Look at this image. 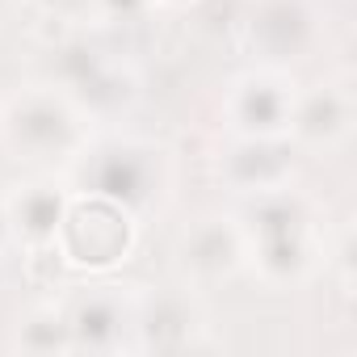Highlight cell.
I'll return each mask as SVG.
<instances>
[{"instance_id":"7","label":"cell","mask_w":357,"mask_h":357,"mask_svg":"<svg viewBox=\"0 0 357 357\" xmlns=\"http://www.w3.org/2000/svg\"><path fill=\"white\" fill-rule=\"evenodd\" d=\"M248 47L265 59V68H290L307 59V51L319 38L315 13L307 0H257L244 22Z\"/></svg>"},{"instance_id":"2","label":"cell","mask_w":357,"mask_h":357,"mask_svg":"<svg viewBox=\"0 0 357 357\" xmlns=\"http://www.w3.org/2000/svg\"><path fill=\"white\" fill-rule=\"evenodd\" d=\"M168 181L164 151L139 139H105L84 143L76 155V185L89 198H105L130 215L147 211Z\"/></svg>"},{"instance_id":"11","label":"cell","mask_w":357,"mask_h":357,"mask_svg":"<svg viewBox=\"0 0 357 357\" xmlns=\"http://www.w3.org/2000/svg\"><path fill=\"white\" fill-rule=\"evenodd\" d=\"M202 315L185 294H147L135 298V349H155V353H181L202 344Z\"/></svg>"},{"instance_id":"12","label":"cell","mask_w":357,"mask_h":357,"mask_svg":"<svg viewBox=\"0 0 357 357\" xmlns=\"http://www.w3.org/2000/svg\"><path fill=\"white\" fill-rule=\"evenodd\" d=\"M68 194L51 181H34V185H22L17 194L5 198V219H9V231L22 236L26 244L43 248L55 240L63 215H68Z\"/></svg>"},{"instance_id":"16","label":"cell","mask_w":357,"mask_h":357,"mask_svg":"<svg viewBox=\"0 0 357 357\" xmlns=\"http://www.w3.org/2000/svg\"><path fill=\"white\" fill-rule=\"evenodd\" d=\"M0 9H5V0H0Z\"/></svg>"},{"instance_id":"14","label":"cell","mask_w":357,"mask_h":357,"mask_svg":"<svg viewBox=\"0 0 357 357\" xmlns=\"http://www.w3.org/2000/svg\"><path fill=\"white\" fill-rule=\"evenodd\" d=\"M43 9H51V13H72V9H80V5H89V0H38Z\"/></svg>"},{"instance_id":"10","label":"cell","mask_w":357,"mask_h":357,"mask_svg":"<svg viewBox=\"0 0 357 357\" xmlns=\"http://www.w3.org/2000/svg\"><path fill=\"white\" fill-rule=\"evenodd\" d=\"M63 319H68L72 349L109 353V349L130 344L126 332H135V298L122 294L118 286H93V290L72 298Z\"/></svg>"},{"instance_id":"15","label":"cell","mask_w":357,"mask_h":357,"mask_svg":"<svg viewBox=\"0 0 357 357\" xmlns=\"http://www.w3.org/2000/svg\"><path fill=\"white\" fill-rule=\"evenodd\" d=\"M151 5H168V9H181V5H194V0H151Z\"/></svg>"},{"instance_id":"4","label":"cell","mask_w":357,"mask_h":357,"mask_svg":"<svg viewBox=\"0 0 357 357\" xmlns=\"http://www.w3.org/2000/svg\"><path fill=\"white\" fill-rule=\"evenodd\" d=\"M51 244L55 257H63L76 269H114L135 248V215L105 198L68 202V215Z\"/></svg>"},{"instance_id":"3","label":"cell","mask_w":357,"mask_h":357,"mask_svg":"<svg viewBox=\"0 0 357 357\" xmlns=\"http://www.w3.org/2000/svg\"><path fill=\"white\" fill-rule=\"evenodd\" d=\"M89 118L55 89H30L13 97L0 114V139L17 160L30 164H68L89 143Z\"/></svg>"},{"instance_id":"5","label":"cell","mask_w":357,"mask_h":357,"mask_svg":"<svg viewBox=\"0 0 357 357\" xmlns=\"http://www.w3.org/2000/svg\"><path fill=\"white\" fill-rule=\"evenodd\" d=\"M219 176L244 198L290 190L298 176V147L286 135H236L219 160Z\"/></svg>"},{"instance_id":"9","label":"cell","mask_w":357,"mask_h":357,"mask_svg":"<svg viewBox=\"0 0 357 357\" xmlns=\"http://www.w3.org/2000/svg\"><path fill=\"white\" fill-rule=\"evenodd\" d=\"M248 261V236L244 223L236 219H198L185 236L181 248H176V265L194 286H219L227 278H236Z\"/></svg>"},{"instance_id":"1","label":"cell","mask_w":357,"mask_h":357,"mask_svg":"<svg viewBox=\"0 0 357 357\" xmlns=\"http://www.w3.org/2000/svg\"><path fill=\"white\" fill-rule=\"evenodd\" d=\"M244 236H248V257L265 282L294 286L311 278L319 257V227H315L311 202L294 185L252 198Z\"/></svg>"},{"instance_id":"6","label":"cell","mask_w":357,"mask_h":357,"mask_svg":"<svg viewBox=\"0 0 357 357\" xmlns=\"http://www.w3.org/2000/svg\"><path fill=\"white\" fill-rule=\"evenodd\" d=\"M353 118H357L353 89L344 80H324V84H311V89L294 93L286 139L298 151H336V147L349 143Z\"/></svg>"},{"instance_id":"8","label":"cell","mask_w":357,"mask_h":357,"mask_svg":"<svg viewBox=\"0 0 357 357\" xmlns=\"http://www.w3.org/2000/svg\"><path fill=\"white\" fill-rule=\"evenodd\" d=\"M294 80L286 68H257L240 76L227 93V126L236 135H286L290 105H294Z\"/></svg>"},{"instance_id":"13","label":"cell","mask_w":357,"mask_h":357,"mask_svg":"<svg viewBox=\"0 0 357 357\" xmlns=\"http://www.w3.org/2000/svg\"><path fill=\"white\" fill-rule=\"evenodd\" d=\"M13 344H17L22 353H68V349H72V336H68L63 311H55V307L30 311V315L17 324Z\"/></svg>"}]
</instances>
